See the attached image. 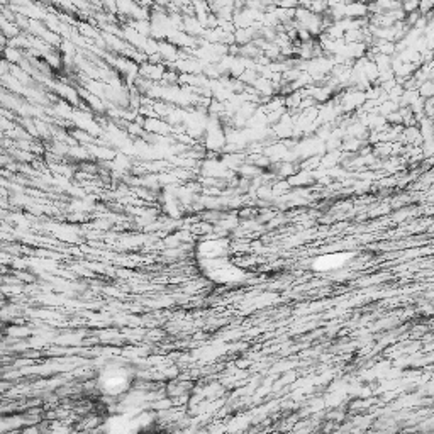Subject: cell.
<instances>
[{"label": "cell", "instance_id": "1", "mask_svg": "<svg viewBox=\"0 0 434 434\" xmlns=\"http://www.w3.org/2000/svg\"><path fill=\"white\" fill-rule=\"evenodd\" d=\"M131 373L124 366H107L99 377V387L107 395H121L129 389Z\"/></svg>", "mask_w": 434, "mask_h": 434}, {"label": "cell", "instance_id": "10", "mask_svg": "<svg viewBox=\"0 0 434 434\" xmlns=\"http://www.w3.org/2000/svg\"><path fill=\"white\" fill-rule=\"evenodd\" d=\"M348 2H351V0H348Z\"/></svg>", "mask_w": 434, "mask_h": 434}, {"label": "cell", "instance_id": "6", "mask_svg": "<svg viewBox=\"0 0 434 434\" xmlns=\"http://www.w3.org/2000/svg\"><path fill=\"white\" fill-rule=\"evenodd\" d=\"M332 258H334V256H324V265H322V267L324 268H331V263H327V261H331ZM343 261H344L343 256H336V260H334V263H332V265H334V267H338V265H341Z\"/></svg>", "mask_w": 434, "mask_h": 434}, {"label": "cell", "instance_id": "4", "mask_svg": "<svg viewBox=\"0 0 434 434\" xmlns=\"http://www.w3.org/2000/svg\"><path fill=\"white\" fill-rule=\"evenodd\" d=\"M275 5L277 7H282V9H292L295 10L298 5H300V2L298 0H275Z\"/></svg>", "mask_w": 434, "mask_h": 434}, {"label": "cell", "instance_id": "2", "mask_svg": "<svg viewBox=\"0 0 434 434\" xmlns=\"http://www.w3.org/2000/svg\"><path fill=\"white\" fill-rule=\"evenodd\" d=\"M344 10H346V17L349 19H366L370 15L368 3L363 2V0H351V2H346Z\"/></svg>", "mask_w": 434, "mask_h": 434}, {"label": "cell", "instance_id": "5", "mask_svg": "<svg viewBox=\"0 0 434 434\" xmlns=\"http://www.w3.org/2000/svg\"><path fill=\"white\" fill-rule=\"evenodd\" d=\"M402 9L406 10V14L419 10V0H402Z\"/></svg>", "mask_w": 434, "mask_h": 434}, {"label": "cell", "instance_id": "9", "mask_svg": "<svg viewBox=\"0 0 434 434\" xmlns=\"http://www.w3.org/2000/svg\"><path fill=\"white\" fill-rule=\"evenodd\" d=\"M363 2H366V3H372V2H377V0H363Z\"/></svg>", "mask_w": 434, "mask_h": 434}, {"label": "cell", "instance_id": "3", "mask_svg": "<svg viewBox=\"0 0 434 434\" xmlns=\"http://www.w3.org/2000/svg\"><path fill=\"white\" fill-rule=\"evenodd\" d=\"M78 31H80V34H83V37H95L97 34H99V32H97V29L95 27H92L90 24H87V22H80L78 24Z\"/></svg>", "mask_w": 434, "mask_h": 434}, {"label": "cell", "instance_id": "7", "mask_svg": "<svg viewBox=\"0 0 434 434\" xmlns=\"http://www.w3.org/2000/svg\"><path fill=\"white\" fill-rule=\"evenodd\" d=\"M348 0H327V5L332 7V5H339V3H346Z\"/></svg>", "mask_w": 434, "mask_h": 434}, {"label": "cell", "instance_id": "11", "mask_svg": "<svg viewBox=\"0 0 434 434\" xmlns=\"http://www.w3.org/2000/svg\"><path fill=\"white\" fill-rule=\"evenodd\" d=\"M209 2H210V0H209Z\"/></svg>", "mask_w": 434, "mask_h": 434}, {"label": "cell", "instance_id": "8", "mask_svg": "<svg viewBox=\"0 0 434 434\" xmlns=\"http://www.w3.org/2000/svg\"><path fill=\"white\" fill-rule=\"evenodd\" d=\"M156 3H159V5H165L168 9V5L171 3V0H156Z\"/></svg>", "mask_w": 434, "mask_h": 434}]
</instances>
